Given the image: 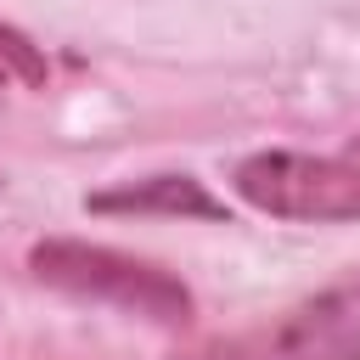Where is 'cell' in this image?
<instances>
[{
    "mask_svg": "<svg viewBox=\"0 0 360 360\" xmlns=\"http://www.w3.org/2000/svg\"><path fill=\"white\" fill-rule=\"evenodd\" d=\"M45 73H51V68H45L39 45H28V34H17V28L0 22V90H6V84H28V90H39Z\"/></svg>",
    "mask_w": 360,
    "mask_h": 360,
    "instance_id": "obj_5",
    "label": "cell"
},
{
    "mask_svg": "<svg viewBox=\"0 0 360 360\" xmlns=\"http://www.w3.org/2000/svg\"><path fill=\"white\" fill-rule=\"evenodd\" d=\"M90 214H174V219H231L219 197H208L202 180L191 174H146L112 191H90L84 197Z\"/></svg>",
    "mask_w": 360,
    "mask_h": 360,
    "instance_id": "obj_4",
    "label": "cell"
},
{
    "mask_svg": "<svg viewBox=\"0 0 360 360\" xmlns=\"http://www.w3.org/2000/svg\"><path fill=\"white\" fill-rule=\"evenodd\" d=\"M236 197L270 219L349 225L360 219V163L315 152H253L231 174Z\"/></svg>",
    "mask_w": 360,
    "mask_h": 360,
    "instance_id": "obj_2",
    "label": "cell"
},
{
    "mask_svg": "<svg viewBox=\"0 0 360 360\" xmlns=\"http://www.w3.org/2000/svg\"><path fill=\"white\" fill-rule=\"evenodd\" d=\"M180 360H360V270L270 326L214 338Z\"/></svg>",
    "mask_w": 360,
    "mask_h": 360,
    "instance_id": "obj_3",
    "label": "cell"
},
{
    "mask_svg": "<svg viewBox=\"0 0 360 360\" xmlns=\"http://www.w3.org/2000/svg\"><path fill=\"white\" fill-rule=\"evenodd\" d=\"M28 264H34V276L45 287H56L68 298L112 304V309H129V315H146V321H163V326L191 321L186 281H174L169 270H158L146 259H129L118 248L73 242V236H45V242L28 248Z\"/></svg>",
    "mask_w": 360,
    "mask_h": 360,
    "instance_id": "obj_1",
    "label": "cell"
},
{
    "mask_svg": "<svg viewBox=\"0 0 360 360\" xmlns=\"http://www.w3.org/2000/svg\"><path fill=\"white\" fill-rule=\"evenodd\" d=\"M354 152H360V135H354Z\"/></svg>",
    "mask_w": 360,
    "mask_h": 360,
    "instance_id": "obj_6",
    "label": "cell"
}]
</instances>
